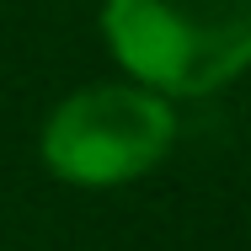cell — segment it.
<instances>
[{"mask_svg":"<svg viewBox=\"0 0 251 251\" xmlns=\"http://www.w3.org/2000/svg\"><path fill=\"white\" fill-rule=\"evenodd\" d=\"M101 38L166 97H208L251 70V0H107Z\"/></svg>","mask_w":251,"mask_h":251,"instance_id":"1","label":"cell"},{"mask_svg":"<svg viewBox=\"0 0 251 251\" xmlns=\"http://www.w3.org/2000/svg\"><path fill=\"white\" fill-rule=\"evenodd\" d=\"M43 166L70 187H123L176 145V112L150 86H86L43 123Z\"/></svg>","mask_w":251,"mask_h":251,"instance_id":"2","label":"cell"}]
</instances>
